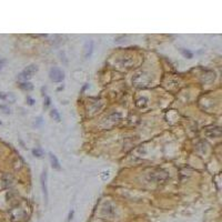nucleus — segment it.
<instances>
[{"label": "nucleus", "instance_id": "obj_8", "mask_svg": "<svg viewBox=\"0 0 222 222\" xmlns=\"http://www.w3.org/2000/svg\"><path fill=\"white\" fill-rule=\"evenodd\" d=\"M50 117H51L56 122H60V120H61V117H60L59 112H58L57 109H52V110L50 111Z\"/></svg>", "mask_w": 222, "mask_h": 222}, {"label": "nucleus", "instance_id": "obj_2", "mask_svg": "<svg viewBox=\"0 0 222 222\" xmlns=\"http://www.w3.org/2000/svg\"><path fill=\"white\" fill-rule=\"evenodd\" d=\"M49 78L53 82H61L65 79V73H63V71L61 69L53 67L49 71Z\"/></svg>", "mask_w": 222, "mask_h": 222}, {"label": "nucleus", "instance_id": "obj_14", "mask_svg": "<svg viewBox=\"0 0 222 222\" xmlns=\"http://www.w3.org/2000/svg\"><path fill=\"white\" fill-rule=\"evenodd\" d=\"M72 215H73V211H71V212H70V213H69V219H68L69 221H70V220H71V219H72Z\"/></svg>", "mask_w": 222, "mask_h": 222}, {"label": "nucleus", "instance_id": "obj_11", "mask_svg": "<svg viewBox=\"0 0 222 222\" xmlns=\"http://www.w3.org/2000/svg\"><path fill=\"white\" fill-rule=\"evenodd\" d=\"M0 109H1V110L3 111L5 113H7V114H8V113H10V109H9V107H8V106H5V104H1V106H0Z\"/></svg>", "mask_w": 222, "mask_h": 222}, {"label": "nucleus", "instance_id": "obj_15", "mask_svg": "<svg viewBox=\"0 0 222 222\" xmlns=\"http://www.w3.org/2000/svg\"><path fill=\"white\" fill-rule=\"evenodd\" d=\"M3 63H5V60L0 59V69L2 68V66H3Z\"/></svg>", "mask_w": 222, "mask_h": 222}, {"label": "nucleus", "instance_id": "obj_9", "mask_svg": "<svg viewBox=\"0 0 222 222\" xmlns=\"http://www.w3.org/2000/svg\"><path fill=\"white\" fill-rule=\"evenodd\" d=\"M32 154H34V157H37V158H42L43 150L41 148H36V149L32 150Z\"/></svg>", "mask_w": 222, "mask_h": 222}, {"label": "nucleus", "instance_id": "obj_1", "mask_svg": "<svg viewBox=\"0 0 222 222\" xmlns=\"http://www.w3.org/2000/svg\"><path fill=\"white\" fill-rule=\"evenodd\" d=\"M37 70H38V67L37 66H34V65H30V66H28L19 76H18V79L19 80H24V81H28L29 79H31L32 76L34 75V72H37Z\"/></svg>", "mask_w": 222, "mask_h": 222}, {"label": "nucleus", "instance_id": "obj_3", "mask_svg": "<svg viewBox=\"0 0 222 222\" xmlns=\"http://www.w3.org/2000/svg\"><path fill=\"white\" fill-rule=\"evenodd\" d=\"M40 183H41V189H42L43 198H44V203H48V173L44 170L40 176Z\"/></svg>", "mask_w": 222, "mask_h": 222}, {"label": "nucleus", "instance_id": "obj_12", "mask_svg": "<svg viewBox=\"0 0 222 222\" xmlns=\"http://www.w3.org/2000/svg\"><path fill=\"white\" fill-rule=\"evenodd\" d=\"M49 104H50V99H49L48 97H46V104H44V108H48Z\"/></svg>", "mask_w": 222, "mask_h": 222}, {"label": "nucleus", "instance_id": "obj_5", "mask_svg": "<svg viewBox=\"0 0 222 222\" xmlns=\"http://www.w3.org/2000/svg\"><path fill=\"white\" fill-rule=\"evenodd\" d=\"M49 160H50V164H51L52 169H54V170H60L61 169L58 158L52 153V152H49Z\"/></svg>", "mask_w": 222, "mask_h": 222}, {"label": "nucleus", "instance_id": "obj_10", "mask_svg": "<svg viewBox=\"0 0 222 222\" xmlns=\"http://www.w3.org/2000/svg\"><path fill=\"white\" fill-rule=\"evenodd\" d=\"M180 51H181V53H182L186 58H188V59H191V58L193 57V53L190 51V50H188V49H181Z\"/></svg>", "mask_w": 222, "mask_h": 222}, {"label": "nucleus", "instance_id": "obj_7", "mask_svg": "<svg viewBox=\"0 0 222 222\" xmlns=\"http://www.w3.org/2000/svg\"><path fill=\"white\" fill-rule=\"evenodd\" d=\"M20 89H22V90H25V91H31L32 89H34V85L31 83V82H29V81H24V82H21L20 85Z\"/></svg>", "mask_w": 222, "mask_h": 222}, {"label": "nucleus", "instance_id": "obj_6", "mask_svg": "<svg viewBox=\"0 0 222 222\" xmlns=\"http://www.w3.org/2000/svg\"><path fill=\"white\" fill-rule=\"evenodd\" d=\"M0 99L9 101L10 103H13L16 101V97L12 94H10V92H7V94L6 92H0Z\"/></svg>", "mask_w": 222, "mask_h": 222}, {"label": "nucleus", "instance_id": "obj_4", "mask_svg": "<svg viewBox=\"0 0 222 222\" xmlns=\"http://www.w3.org/2000/svg\"><path fill=\"white\" fill-rule=\"evenodd\" d=\"M94 51V41L92 40H87L83 46V57L85 59L89 58Z\"/></svg>", "mask_w": 222, "mask_h": 222}, {"label": "nucleus", "instance_id": "obj_13", "mask_svg": "<svg viewBox=\"0 0 222 222\" xmlns=\"http://www.w3.org/2000/svg\"><path fill=\"white\" fill-rule=\"evenodd\" d=\"M27 101H28V104H30V106H32V104L34 103V99H31V98H29V97L27 98Z\"/></svg>", "mask_w": 222, "mask_h": 222}]
</instances>
